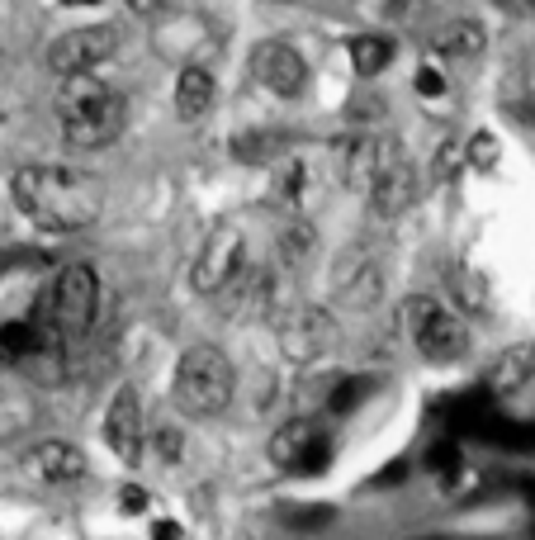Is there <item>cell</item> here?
Masks as SVG:
<instances>
[{"instance_id": "obj_32", "label": "cell", "mask_w": 535, "mask_h": 540, "mask_svg": "<svg viewBox=\"0 0 535 540\" xmlns=\"http://www.w3.org/2000/svg\"><path fill=\"white\" fill-rule=\"evenodd\" d=\"M412 86L422 90L427 100H436V95H446V81H441V72H436V67H417V76H412Z\"/></svg>"}, {"instance_id": "obj_26", "label": "cell", "mask_w": 535, "mask_h": 540, "mask_svg": "<svg viewBox=\"0 0 535 540\" xmlns=\"http://www.w3.org/2000/svg\"><path fill=\"white\" fill-rule=\"evenodd\" d=\"M464 157L479 166V171H493V166H498V157H502V143L493 138V133H488V128H479V133L469 138V147H464Z\"/></svg>"}, {"instance_id": "obj_41", "label": "cell", "mask_w": 535, "mask_h": 540, "mask_svg": "<svg viewBox=\"0 0 535 540\" xmlns=\"http://www.w3.org/2000/svg\"><path fill=\"white\" fill-rule=\"evenodd\" d=\"M531 536H535V531H531Z\"/></svg>"}, {"instance_id": "obj_3", "label": "cell", "mask_w": 535, "mask_h": 540, "mask_svg": "<svg viewBox=\"0 0 535 540\" xmlns=\"http://www.w3.org/2000/svg\"><path fill=\"white\" fill-rule=\"evenodd\" d=\"M237 375H232V360L218 346H190L176 360V375H171V398H176L180 413L190 417H218L232 403Z\"/></svg>"}, {"instance_id": "obj_31", "label": "cell", "mask_w": 535, "mask_h": 540, "mask_svg": "<svg viewBox=\"0 0 535 540\" xmlns=\"http://www.w3.org/2000/svg\"><path fill=\"white\" fill-rule=\"evenodd\" d=\"M327 460H332V441L322 436L318 446H313V450H308V455H304V465L294 469V474H322V469H327Z\"/></svg>"}, {"instance_id": "obj_15", "label": "cell", "mask_w": 535, "mask_h": 540, "mask_svg": "<svg viewBox=\"0 0 535 540\" xmlns=\"http://www.w3.org/2000/svg\"><path fill=\"white\" fill-rule=\"evenodd\" d=\"M29 474L34 479H43V484H76L81 474H86V455H81V446H72V441H43V446L29 450Z\"/></svg>"}, {"instance_id": "obj_30", "label": "cell", "mask_w": 535, "mask_h": 540, "mask_svg": "<svg viewBox=\"0 0 535 540\" xmlns=\"http://www.w3.org/2000/svg\"><path fill=\"white\" fill-rule=\"evenodd\" d=\"M332 517H337V512H332V507H289L285 512V522L289 526H299V531H318V526H332Z\"/></svg>"}, {"instance_id": "obj_12", "label": "cell", "mask_w": 535, "mask_h": 540, "mask_svg": "<svg viewBox=\"0 0 535 540\" xmlns=\"http://www.w3.org/2000/svg\"><path fill=\"white\" fill-rule=\"evenodd\" d=\"M105 446L124 460V465H138L147 450V417H143V398L133 384L114 389L105 408Z\"/></svg>"}, {"instance_id": "obj_10", "label": "cell", "mask_w": 535, "mask_h": 540, "mask_svg": "<svg viewBox=\"0 0 535 540\" xmlns=\"http://www.w3.org/2000/svg\"><path fill=\"white\" fill-rule=\"evenodd\" d=\"M251 76H256L270 95L294 100V95H304V86H308V62L299 48H289L285 38H261V43L251 48Z\"/></svg>"}, {"instance_id": "obj_14", "label": "cell", "mask_w": 535, "mask_h": 540, "mask_svg": "<svg viewBox=\"0 0 535 540\" xmlns=\"http://www.w3.org/2000/svg\"><path fill=\"white\" fill-rule=\"evenodd\" d=\"M417 195H422L417 166H412V162H398L389 176H384L375 190L365 195V204H370V214H375V218H384V223H389V218H403V214H408L412 204H417Z\"/></svg>"}, {"instance_id": "obj_22", "label": "cell", "mask_w": 535, "mask_h": 540, "mask_svg": "<svg viewBox=\"0 0 535 540\" xmlns=\"http://www.w3.org/2000/svg\"><path fill=\"white\" fill-rule=\"evenodd\" d=\"M308 185H313V176H308V162H299V157H289V162H280L270 171V199H275L280 209H299L308 195Z\"/></svg>"}, {"instance_id": "obj_27", "label": "cell", "mask_w": 535, "mask_h": 540, "mask_svg": "<svg viewBox=\"0 0 535 540\" xmlns=\"http://www.w3.org/2000/svg\"><path fill=\"white\" fill-rule=\"evenodd\" d=\"M152 450L161 455V465H176L180 455H185V436L171 422H161V427H152Z\"/></svg>"}, {"instance_id": "obj_17", "label": "cell", "mask_w": 535, "mask_h": 540, "mask_svg": "<svg viewBox=\"0 0 535 540\" xmlns=\"http://www.w3.org/2000/svg\"><path fill=\"white\" fill-rule=\"evenodd\" d=\"M531 379H535V342H517L493 360L483 389H488L493 398H507V394H517V389H526Z\"/></svg>"}, {"instance_id": "obj_6", "label": "cell", "mask_w": 535, "mask_h": 540, "mask_svg": "<svg viewBox=\"0 0 535 540\" xmlns=\"http://www.w3.org/2000/svg\"><path fill=\"white\" fill-rule=\"evenodd\" d=\"M403 318H408L412 346H417L431 365H450V360H460L464 351H469V327H464V318L450 313L446 304H436L431 294L408 299Z\"/></svg>"}, {"instance_id": "obj_23", "label": "cell", "mask_w": 535, "mask_h": 540, "mask_svg": "<svg viewBox=\"0 0 535 540\" xmlns=\"http://www.w3.org/2000/svg\"><path fill=\"white\" fill-rule=\"evenodd\" d=\"M389 62H393V38L389 34H360L351 38V67H356V76H379V72H389Z\"/></svg>"}, {"instance_id": "obj_11", "label": "cell", "mask_w": 535, "mask_h": 540, "mask_svg": "<svg viewBox=\"0 0 535 540\" xmlns=\"http://www.w3.org/2000/svg\"><path fill=\"white\" fill-rule=\"evenodd\" d=\"M332 342H337V318H332V308H322V304L294 308L280 323V351L294 365H313Z\"/></svg>"}, {"instance_id": "obj_2", "label": "cell", "mask_w": 535, "mask_h": 540, "mask_svg": "<svg viewBox=\"0 0 535 540\" xmlns=\"http://www.w3.org/2000/svg\"><path fill=\"white\" fill-rule=\"evenodd\" d=\"M57 119H62V143L76 152H100L119 143L128 124V105L114 86L100 76H67L57 90Z\"/></svg>"}, {"instance_id": "obj_24", "label": "cell", "mask_w": 535, "mask_h": 540, "mask_svg": "<svg viewBox=\"0 0 535 540\" xmlns=\"http://www.w3.org/2000/svg\"><path fill=\"white\" fill-rule=\"evenodd\" d=\"M318 247V228L304 223V218H294L285 233H280V256H285V266H304L308 256Z\"/></svg>"}, {"instance_id": "obj_8", "label": "cell", "mask_w": 535, "mask_h": 540, "mask_svg": "<svg viewBox=\"0 0 535 540\" xmlns=\"http://www.w3.org/2000/svg\"><path fill=\"white\" fill-rule=\"evenodd\" d=\"M119 43H124V34H119L114 24H86V29L62 34L53 48H48V67H53L62 81H67V76H95L100 62H109V57L119 53Z\"/></svg>"}, {"instance_id": "obj_4", "label": "cell", "mask_w": 535, "mask_h": 540, "mask_svg": "<svg viewBox=\"0 0 535 540\" xmlns=\"http://www.w3.org/2000/svg\"><path fill=\"white\" fill-rule=\"evenodd\" d=\"M95 313H100V275H95L86 261L62 266L38 318L53 327L62 342H81L90 327H95Z\"/></svg>"}, {"instance_id": "obj_19", "label": "cell", "mask_w": 535, "mask_h": 540, "mask_svg": "<svg viewBox=\"0 0 535 540\" xmlns=\"http://www.w3.org/2000/svg\"><path fill=\"white\" fill-rule=\"evenodd\" d=\"M289 152V133L285 128H247L232 138V157L247 166H280Z\"/></svg>"}, {"instance_id": "obj_29", "label": "cell", "mask_w": 535, "mask_h": 540, "mask_svg": "<svg viewBox=\"0 0 535 540\" xmlns=\"http://www.w3.org/2000/svg\"><path fill=\"white\" fill-rule=\"evenodd\" d=\"M464 162H469V157H464V147L441 143V147H436V162H431V176H436L441 185H446V180L460 176V166H464Z\"/></svg>"}, {"instance_id": "obj_36", "label": "cell", "mask_w": 535, "mask_h": 540, "mask_svg": "<svg viewBox=\"0 0 535 540\" xmlns=\"http://www.w3.org/2000/svg\"><path fill=\"white\" fill-rule=\"evenodd\" d=\"M124 5L133 10V15H161V10H166L171 0H124Z\"/></svg>"}, {"instance_id": "obj_28", "label": "cell", "mask_w": 535, "mask_h": 540, "mask_svg": "<svg viewBox=\"0 0 535 540\" xmlns=\"http://www.w3.org/2000/svg\"><path fill=\"white\" fill-rule=\"evenodd\" d=\"M427 469H436V474H460V441L455 436H446V441H436V446L427 450Z\"/></svg>"}, {"instance_id": "obj_39", "label": "cell", "mask_w": 535, "mask_h": 540, "mask_svg": "<svg viewBox=\"0 0 535 540\" xmlns=\"http://www.w3.org/2000/svg\"><path fill=\"white\" fill-rule=\"evenodd\" d=\"M270 5H294V0H270Z\"/></svg>"}, {"instance_id": "obj_37", "label": "cell", "mask_w": 535, "mask_h": 540, "mask_svg": "<svg viewBox=\"0 0 535 540\" xmlns=\"http://www.w3.org/2000/svg\"><path fill=\"white\" fill-rule=\"evenodd\" d=\"M152 540H180L176 522H152Z\"/></svg>"}, {"instance_id": "obj_34", "label": "cell", "mask_w": 535, "mask_h": 540, "mask_svg": "<svg viewBox=\"0 0 535 540\" xmlns=\"http://www.w3.org/2000/svg\"><path fill=\"white\" fill-rule=\"evenodd\" d=\"M502 15H517V19H535V0H493Z\"/></svg>"}, {"instance_id": "obj_33", "label": "cell", "mask_w": 535, "mask_h": 540, "mask_svg": "<svg viewBox=\"0 0 535 540\" xmlns=\"http://www.w3.org/2000/svg\"><path fill=\"white\" fill-rule=\"evenodd\" d=\"M422 5H427V0H384V15L389 19H412Z\"/></svg>"}, {"instance_id": "obj_18", "label": "cell", "mask_w": 535, "mask_h": 540, "mask_svg": "<svg viewBox=\"0 0 535 540\" xmlns=\"http://www.w3.org/2000/svg\"><path fill=\"white\" fill-rule=\"evenodd\" d=\"M322 441V427L313 422V417H294V422H285L280 432L270 436V446H266V455L275 460L280 469H299L304 465V455L313 446Z\"/></svg>"}, {"instance_id": "obj_5", "label": "cell", "mask_w": 535, "mask_h": 540, "mask_svg": "<svg viewBox=\"0 0 535 540\" xmlns=\"http://www.w3.org/2000/svg\"><path fill=\"white\" fill-rule=\"evenodd\" d=\"M398 162H408L398 133L365 128V133H351V138L337 143V176H341V185H351L356 195H370Z\"/></svg>"}, {"instance_id": "obj_35", "label": "cell", "mask_w": 535, "mask_h": 540, "mask_svg": "<svg viewBox=\"0 0 535 540\" xmlns=\"http://www.w3.org/2000/svg\"><path fill=\"white\" fill-rule=\"evenodd\" d=\"M119 503H124V512H147V493L138 484H128L124 493H119Z\"/></svg>"}, {"instance_id": "obj_9", "label": "cell", "mask_w": 535, "mask_h": 540, "mask_svg": "<svg viewBox=\"0 0 535 540\" xmlns=\"http://www.w3.org/2000/svg\"><path fill=\"white\" fill-rule=\"evenodd\" d=\"M332 294H337L341 308H356V313L379 304V294H384V266H379V256L365 242H356V247H346L337 256V266H332Z\"/></svg>"}, {"instance_id": "obj_21", "label": "cell", "mask_w": 535, "mask_h": 540, "mask_svg": "<svg viewBox=\"0 0 535 540\" xmlns=\"http://www.w3.org/2000/svg\"><path fill=\"white\" fill-rule=\"evenodd\" d=\"M446 285L450 294H455V308H464V313H488V280H483V270H474L469 261H455V266L446 270Z\"/></svg>"}, {"instance_id": "obj_40", "label": "cell", "mask_w": 535, "mask_h": 540, "mask_svg": "<svg viewBox=\"0 0 535 540\" xmlns=\"http://www.w3.org/2000/svg\"><path fill=\"white\" fill-rule=\"evenodd\" d=\"M422 540H446V536H422Z\"/></svg>"}, {"instance_id": "obj_20", "label": "cell", "mask_w": 535, "mask_h": 540, "mask_svg": "<svg viewBox=\"0 0 535 540\" xmlns=\"http://www.w3.org/2000/svg\"><path fill=\"white\" fill-rule=\"evenodd\" d=\"M214 95H218V86L204 67H185V72L176 76V114L185 124H199V119L214 109Z\"/></svg>"}, {"instance_id": "obj_1", "label": "cell", "mask_w": 535, "mask_h": 540, "mask_svg": "<svg viewBox=\"0 0 535 540\" xmlns=\"http://www.w3.org/2000/svg\"><path fill=\"white\" fill-rule=\"evenodd\" d=\"M10 190L24 218L48 233H86L105 209V185L76 166H24Z\"/></svg>"}, {"instance_id": "obj_7", "label": "cell", "mask_w": 535, "mask_h": 540, "mask_svg": "<svg viewBox=\"0 0 535 540\" xmlns=\"http://www.w3.org/2000/svg\"><path fill=\"white\" fill-rule=\"evenodd\" d=\"M242 266H247V237H242V228L237 223H218L214 233L204 237L195 266H190V285L204 299H218L242 275Z\"/></svg>"}, {"instance_id": "obj_38", "label": "cell", "mask_w": 535, "mask_h": 540, "mask_svg": "<svg viewBox=\"0 0 535 540\" xmlns=\"http://www.w3.org/2000/svg\"><path fill=\"white\" fill-rule=\"evenodd\" d=\"M62 5H100V0H62Z\"/></svg>"}, {"instance_id": "obj_13", "label": "cell", "mask_w": 535, "mask_h": 540, "mask_svg": "<svg viewBox=\"0 0 535 540\" xmlns=\"http://www.w3.org/2000/svg\"><path fill=\"white\" fill-rule=\"evenodd\" d=\"M218 304L228 313L232 323H256V318H266L270 304H275V275L266 266H242V275L232 280L223 294H218Z\"/></svg>"}, {"instance_id": "obj_25", "label": "cell", "mask_w": 535, "mask_h": 540, "mask_svg": "<svg viewBox=\"0 0 535 540\" xmlns=\"http://www.w3.org/2000/svg\"><path fill=\"white\" fill-rule=\"evenodd\" d=\"M375 389V379H365V375H351V379H341L337 389H332V398H327V408L332 413H351V408H360L365 403V394Z\"/></svg>"}, {"instance_id": "obj_16", "label": "cell", "mask_w": 535, "mask_h": 540, "mask_svg": "<svg viewBox=\"0 0 535 540\" xmlns=\"http://www.w3.org/2000/svg\"><path fill=\"white\" fill-rule=\"evenodd\" d=\"M483 43H488V34H483L479 19H446L436 34H431V57L436 62H474V57H483Z\"/></svg>"}]
</instances>
